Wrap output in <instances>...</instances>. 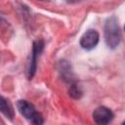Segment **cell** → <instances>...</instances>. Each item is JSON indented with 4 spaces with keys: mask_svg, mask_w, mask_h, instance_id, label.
<instances>
[{
    "mask_svg": "<svg viewBox=\"0 0 125 125\" xmlns=\"http://www.w3.org/2000/svg\"><path fill=\"white\" fill-rule=\"evenodd\" d=\"M104 40L108 48L115 49L121 41V29L116 17L108 18L104 24Z\"/></svg>",
    "mask_w": 125,
    "mask_h": 125,
    "instance_id": "1",
    "label": "cell"
},
{
    "mask_svg": "<svg viewBox=\"0 0 125 125\" xmlns=\"http://www.w3.org/2000/svg\"><path fill=\"white\" fill-rule=\"evenodd\" d=\"M113 117V112L105 106H99L93 112V119L97 125H107Z\"/></svg>",
    "mask_w": 125,
    "mask_h": 125,
    "instance_id": "2",
    "label": "cell"
},
{
    "mask_svg": "<svg viewBox=\"0 0 125 125\" xmlns=\"http://www.w3.org/2000/svg\"><path fill=\"white\" fill-rule=\"evenodd\" d=\"M44 48V41L42 39H38L33 42L32 45V54H31V61L29 62V67H28V73L27 76L29 79L33 77L36 71V62H37V57L38 55L43 51Z\"/></svg>",
    "mask_w": 125,
    "mask_h": 125,
    "instance_id": "3",
    "label": "cell"
},
{
    "mask_svg": "<svg viewBox=\"0 0 125 125\" xmlns=\"http://www.w3.org/2000/svg\"><path fill=\"white\" fill-rule=\"evenodd\" d=\"M99 38L100 36L97 30L89 29L80 38V45L85 50H92L99 43Z\"/></svg>",
    "mask_w": 125,
    "mask_h": 125,
    "instance_id": "4",
    "label": "cell"
},
{
    "mask_svg": "<svg viewBox=\"0 0 125 125\" xmlns=\"http://www.w3.org/2000/svg\"><path fill=\"white\" fill-rule=\"evenodd\" d=\"M17 107H18V110L20 111V113L21 115H23L28 120H31L32 117L34 116V114L37 112L35 110L34 106L30 103H28L27 101H24V100L18 101Z\"/></svg>",
    "mask_w": 125,
    "mask_h": 125,
    "instance_id": "5",
    "label": "cell"
},
{
    "mask_svg": "<svg viewBox=\"0 0 125 125\" xmlns=\"http://www.w3.org/2000/svg\"><path fill=\"white\" fill-rule=\"evenodd\" d=\"M0 112H2L7 118L13 119L14 118V109L11 104L3 97L0 96Z\"/></svg>",
    "mask_w": 125,
    "mask_h": 125,
    "instance_id": "6",
    "label": "cell"
},
{
    "mask_svg": "<svg viewBox=\"0 0 125 125\" xmlns=\"http://www.w3.org/2000/svg\"><path fill=\"white\" fill-rule=\"evenodd\" d=\"M68 93H69V96L73 99H80L81 96H82V90L80 89V87L76 83L71 84Z\"/></svg>",
    "mask_w": 125,
    "mask_h": 125,
    "instance_id": "7",
    "label": "cell"
},
{
    "mask_svg": "<svg viewBox=\"0 0 125 125\" xmlns=\"http://www.w3.org/2000/svg\"><path fill=\"white\" fill-rule=\"evenodd\" d=\"M31 121H32L33 125H43V122H44V120H43V117H42L41 113H39L38 111L34 114V116L32 117Z\"/></svg>",
    "mask_w": 125,
    "mask_h": 125,
    "instance_id": "8",
    "label": "cell"
}]
</instances>
